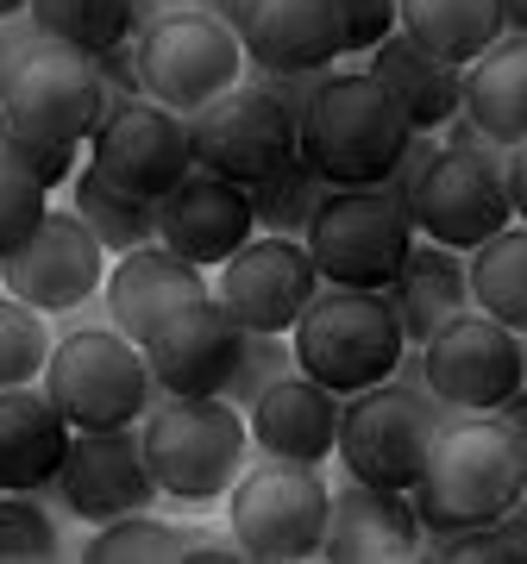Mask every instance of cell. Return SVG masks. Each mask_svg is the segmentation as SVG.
<instances>
[{
    "mask_svg": "<svg viewBox=\"0 0 527 564\" xmlns=\"http://www.w3.org/2000/svg\"><path fill=\"white\" fill-rule=\"evenodd\" d=\"M527 496V458L503 414H459L433 433L421 484L408 502L421 514V533H459V527L503 521L508 508Z\"/></svg>",
    "mask_w": 527,
    "mask_h": 564,
    "instance_id": "obj_1",
    "label": "cell"
},
{
    "mask_svg": "<svg viewBox=\"0 0 527 564\" xmlns=\"http://www.w3.org/2000/svg\"><path fill=\"white\" fill-rule=\"evenodd\" d=\"M408 139L415 126L370 69H333L314 107L302 113V158L326 176V188L389 182Z\"/></svg>",
    "mask_w": 527,
    "mask_h": 564,
    "instance_id": "obj_2",
    "label": "cell"
},
{
    "mask_svg": "<svg viewBox=\"0 0 527 564\" xmlns=\"http://www.w3.org/2000/svg\"><path fill=\"white\" fill-rule=\"evenodd\" d=\"M144 464L170 502H221L251 458V426L226 395H163L139 421Z\"/></svg>",
    "mask_w": 527,
    "mask_h": 564,
    "instance_id": "obj_3",
    "label": "cell"
},
{
    "mask_svg": "<svg viewBox=\"0 0 527 564\" xmlns=\"http://www.w3.org/2000/svg\"><path fill=\"white\" fill-rule=\"evenodd\" d=\"M289 345H295V370H308L333 395L389 383L408 351L402 321H396L384 289H340V282H321V295L295 321Z\"/></svg>",
    "mask_w": 527,
    "mask_h": 564,
    "instance_id": "obj_4",
    "label": "cell"
},
{
    "mask_svg": "<svg viewBox=\"0 0 527 564\" xmlns=\"http://www.w3.org/2000/svg\"><path fill=\"white\" fill-rule=\"evenodd\" d=\"M44 395L63 408V421L76 426V433L139 426L163 402L158 377L144 364V345H132L120 326H69L51 345Z\"/></svg>",
    "mask_w": 527,
    "mask_h": 564,
    "instance_id": "obj_5",
    "label": "cell"
},
{
    "mask_svg": "<svg viewBox=\"0 0 527 564\" xmlns=\"http://www.w3.org/2000/svg\"><path fill=\"white\" fill-rule=\"evenodd\" d=\"M447 421H459V408L427 395V389H402L396 377L345 395V408H340L345 477L384 484V489H415L427 470V452H433V433Z\"/></svg>",
    "mask_w": 527,
    "mask_h": 564,
    "instance_id": "obj_6",
    "label": "cell"
},
{
    "mask_svg": "<svg viewBox=\"0 0 527 564\" xmlns=\"http://www.w3.org/2000/svg\"><path fill=\"white\" fill-rule=\"evenodd\" d=\"M415 220H408V202L389 188V182H370V188H326L321 214L308 226V258L321 270V282H340V289H389L402 258L415 251Z\"/></svg>",
    "mask_w": 527,
    "mask_h": 564,
    "instance_id": "obj_7",
    "label": "cell"
},
{
    "mask_svg": "<svg viewBox=\"0 0 527 564\" xmlns=\"http://www.w3.org/2000/svg\"><path fill=\"white\" fill-rule=\"evenodd\" d=\"M326 502H333V489H326L321 464H289V458L245 464L239 484L226 489L233 533H239L245 558H258V564L321 558Z\"/></svg>",
    "mask_w": 527,
    "mask_h": 564,
    "instance_id": "obj_8",
    "label": "cell"
},
{
    "mask_svg": "<svg viewBox=\"0 0 527 564\" xmlns=\"http://www.w3.org/2000/svg\"><path fill=\"white\" fill-rule=\"evenodd\" d=\"M107 82L95 69L88 51H69V44H32L13 57V82H7V101H0V120L32 132V139L51 144H88L95 126L107 120Z\"/></svg>",
    "mask_w": 527,
    "mask_h": 564,
    "instance_id": "obj_9",
    "label": "cell"
},
{
    "mask_svg": "<svg viewBox=\"0 0 527 564\" xmlns=\"http://www.w3.org/2000/svg\"><path fill=\"white\" fill-rule=\"evenodd\" d=\"M139 76H144V95L151 101L189 120L214 95L239 88L245 44L221 20H207L202 7H189V13H170L151 32H139Z\"/></svg>",
    "mask_w": 527,
    "mask_h": 564,
    "instance_id": "obj_10",
    "label": "cell"
},
{
    "mask_svg": "<svg viewBox=\"0 0 527 564\" xmlns=\"http://www.w3.org/2000/svg\"><path fill=\"white\" fill-rule=\"evenodd\" d=\"M189 144H195V170H214V176L251 188L302 151V126L264 88L239 82V88H226V95H214L207 107L189 113Z\"/></svg>",
    "mask_w": 527,
    "mask_h": 564,
    "instance_id": "obj_11",
    "label": "cell"
},
{
    "mask_svg": "<svg viewBox=\"0 0 527 564\" xmlns=\"http://www.w3.org/2000/svg\"><path fill=\"white\" fill-rule=\"evenodd\" d=\"M408 202V220L415 232L433 245H447V251H477L490 232H503L515 220V202H508V182L503 170H490V163L465 158V151H433L421 176L402 188Z\"/></svg>",
    "mask_w": 527,
    "mask_h": 564,
    "instance_id": "obj_12",
    "label": "cell"
},
{
    "mask_svg": "<svg viewBox=\"0 0 527 564\" xmlns=\"http://www.w3.org/2000/svg\"><path fill=\"white\" fill-rule=\"evenodd\" d=\"M314 295H321V270L308 258V245L283 232H251L221 263V282H214V302L245 333H295Z\"/></svg>",
    "mask_w": 527,
    "mask_h": 564,
    "instance_id": "obj_13",
    "label": "cell"
},
{
    "mask_svg": "<svg viewBox=\"0 0 527 564\" xmlns=\"http://www.w3.org/2000/svg\"><path fill=\"white\" fill-rule=\"evenodd\" d=\"M427 358V389L452 402L459 414H496V408L527 383L521 377V333H508L503 321H490L477 307H465L459 321H447L421 345Z\"/></svg>",
    "mask_w": 527,
    "mask_h": 564,
    "instance_id": "obj_14",
    "label": "cell"
},
{
    "mask_svg": "<svg viewBox=\"0 0 527 564\" xmlns=\"http://www.w3.org/2000/svg\"><path fill=\"white\" fill-rule=\"evenodd\" d=\"M101 282H107V245L82 226L76 207H51L39 232L0 258V289L32 302L39 314H76L82 302L101 295Z\"/></svg>",
    "mask_w": 527,
    "mask_h": 564,
    "instance_id": "obj_15",
    "label": "cell"
},
{
    "mask_svg": "<svg viewBox=\"0 0 527 564\" xmlns=\"http://www.w3.org/2000/svg\"><path fill=\"white\" fill-rule=\"evenodd\" d=\"M88 163L101 170L114 188L163 202L176 182L195 170V144H189V120L158 101H114L107 120L88 139Z\"/></svg>",
    "mask_w": 527,
    "mask_h": 564,
    "instance_id": "obj_16",
    "label": "cell"
},
{
    "mask_svg": "<svg viewBox=\"0 0 527 564\" xmlns=\"http://www.w3.org/2000/svg\"><path fill=\"white\" fill-rule=\"evenodd\" d=\"M57 496L63 508L88 527H107L120 514H144L163 502L158 477L144 464L139 426H101V433H76L57 464Z\"/></svg>",
    "mask_w": 527,
    "mask_h": 564,
    "instance_id": "obj_17",
    "label": "cell"
},
{
    "mask_svg": "<svg viewBox=\"0 0 527 564\" xmlns=\"http://www.w3.org/2000/svg\"><path fill=\"white\" fill-rule=\"evenodd\" d=\"M251 232H258L251 188L214 176V170H189V176L158 202V245H170V251L189 258L195 270H221Z\"/></svg>",
    "mask_w": 527,
    "mask_h": 564,
    "instance_id": "obj_18",
    "label": "cell"
},
{
    "mask_svg": "<svg viewBox=\"0 0 527 564\" xmlns=\"http://www.w3.org/2000/svg\"><path fill=\"white\" fill-rule=\"evenodd\" d=\"M239 339H245V326L207 295V302L176 307L144 339V364H151L163 395H221L233 364H239Z\"/></svg>",
    "mask_w": 527,
    "mask_h": 564,
    "instance_id": "obj_19",
    "label": "cell"
},
{
    "mask_svg": "<svg viewBox=\"0 0 527 564\" xmlns=\"http://www.w3.org/2000/svg\"><path fill=\"white\" fill-rule=\"evenodd\" d=\"M321 558L333 564H384V558H421V514L408 502V489L358 484L345 477L326 502Z\"/></svg>",
    "mask_w": 527,
    "mask_h": 564,
    "instance_id": "obj_20",
    "label": "cell"
},
{
    "mask_svg": "<svg viewBox=\"0 0 527 564\" xmlns=\"http://www.w3.org/2000/svg\"><path fill=\"white\" fill-rule=\"evenodd\" d=\"M189 302H207V276L158 239L139 245V251H126L101 282L107 326H120L132 345H144L176 307H189Z\"/></svg>",
    "mask_w": 527,
    "mask_h": 564,
    "instance_id": "obj_21",
    "label": "cell"
},
{
    "mask_svg": "<svg viewBox=\"0 0 527 564\" xmlns=\"http://www.w3.org/2000/svg\"><path fill=\"white\" fill-rule=\"evenodd\" d=\"M340 408H345V395L314 383L308 370H289L283 383H270L258 402L245 408V426H251V445L264 458L326 464L340 452Z\"/></svg>",
    "mask_w": 527,
    "mask_h": 564,
    "instance_id": "obj_22",
    "label": "cell"
},
{
    "mask_svg": "<svg viewBox=\"0 0 527 564\" xmlns=\"http://www.w3.org/2000/svg\"><path fill=\"white\" fill-rule=\"evenodd\" d=\"M239 44L258 69H340L345 25L333 0H258Z\"/></svg>",
    "mask_w": 527,
    "mask_h": 564,
    "instance_id": "obj_23",
    "label": "cell"
},
{
    "mask_svg": "<svg viewBox=\"0 0 527 564\" xmlns=\"http://www.w3.org/2000/svg\"><path fill=\"white\" fill-rule=\"evenodd\" d=\"M76 440V426L63 421V408L44 389H0V489H32L57 484V464Z\"/></svg>",
    "mask_w": 527,
    "mask_h": 564,
    "instance_id": "obj_24",
    "label": "cell"
},
{
    "mask_svg": "<svg viewBox=\"0 0 527 564\" xmlns=\"http://www.w3.org/2000/svg\"><path fill=\"white\" fill-rule=\"evenodd\" d=\"M365 69L384 82L389 95H396V107L408 113V126H415V132H440L452 113H465V69H459V63H447V57H433L427 44L408 39L402 25H396V32L370 51Z\"/></svg>",
    "mask_w": 527,
    "mask_h": 564,
    "instance_id": "obj_25",
    "label": "cell"
},
{
    "mask_svg": "<svg viewBox=\"0 0 527 564\" xmlns=\"http://www.w3.org/2000/svg\"><path fill=\"white\" fill-rule=\"evenodd\" d=\"M389 307H396V321H402V339L408 345H427L447 321H459L471 307V270L459 251L433 239H415V251L402 258L396 282L384 289Z\"/></svg>",
    "mask_w": 527,
    "mask_h": 564,
    "instance_id": "obj_26",
    "label": "cell"
},
{
    "mask_svg": "<svg viewBox=\"0 0 527 564\" xmlns=\"http://www.w3.org/2000/svg\"><path fill=\"white\" fill-rule=\"evenodd\" d=\"M465 120L496 144H527V39L503 32L477 63H465Z\"/></svg>",
    "mask_w": 527,
    "mask_h": 564,
    "instance_id": "obj_27",
    "label": "cell"
},
{
    "mask_svg": "<svg viewBox=\"0 0 527 564\" xmlns=\"http://www.w3.org/2000/svg\"><path fill=\"white\" fill-rule=\"evenodd\" d=\"M402 13V32L415 44H427L433 57L447 63H477L490 44L503 39V0H396Z\"/></svg>",
    "mask_w": 527,
    "mask_h": 564,
    "instance_id": "obj_28",
    "label": "cell"
},
{
    "mask_svg": "<svg viewBox=\"0 0 527 564\" xmlns=\"http://www.w3.org/2000/svg\"><path fill=\"white\" fill-rule=\"evenodd\" d=\"M471 307L503 321L508 333H527V226L508 220L471 251Z\"/></svg>",
    "mask_w": 527,
    "mask_h": 564,
    "instance_id": "obj_29",
    "label": "cell"
},
{
    "mask_svg": "<svg viewBox=\"0 0 527 564\" xmlns=\"http://www.w3.org/2000/svg\"><path fill=\"white\" fill-rule=\"evenodd\" d=\"M69 207H76L82 226H88L107 251H120V258L158 239V202L114 188L95 163H82V170H76V182H69Z\"/></svg>",
    "mask_w": 527,
    "mask_h": 564,
    "instance_id": "obj_30",
    "label": "cell"
},
{
    "mask_svg": "<svg viewBox=\"0 0 527 564\" xmlns=\"http://www.w3.org/2000/svg\"><path fill=\"white\" fill-rule=\"evenodd\" d=\"M326 202V176L295 151L283 170H270L264 182H251V214H258V232H283V239H308V226Z\"/></svg>",
    "mask_w": 527,
    "mask_h": 564,
    "instance_id": "obj_31",
    "label": "cell"
},
{
    "mask_svg": "<svg viewBox=\"0 0 527 564\" xmlns=\"http://www.w3.org/2000/svg\"><path fill=\"white\" fill-rule=\"evenodd\" d=\"M32 20L51 44L101 57L132 39V0H32Z\"/></svg>",
    "mask_w": 527,
    "mask_h": 564,
    "instance_id": "obj_32",
    "label": "cell"
},
{
    "mask_svg": "<svg viewBox=\"0 0 527 564\" xmlns=\"http://www.w3.org/2000/svg\"><path fill=\"white\" fill-rule=\"evenodd\" d=\"M88 564H163V558H183V527L158 521L151 508L144 514H120V521L95 527V540L82 545Z\"/></svg>",
    "mask_w": 527,
    "mask_h": 564,
    "instance_id": "obj_33",
    "label": "cell"
},
{
    "mask_svg": "<svg viewBox=\"0 0 527 564\" xmlns=\"http://www.w3.org/2000/svg\"><path fill=\"white\" fill-rule=\"evenodd\" d=\"M51 326L32 302L20 295H0V389H25L44 377V364H51Z\"/></svg>",
    "mask_w": 527,
    "mask_h": 564,
    "instance_id": "obj_34",
    "label": "cell"
},
{
    "mask_svg": "<svg viewBox=\"0 0 527 564\" xmlns=\"http://www.w3.org/2000/svg\"><path fill=\"white\" fill-rule=\"evenodd\" d=\"M289 370H295V345H289V333H245L239 339V364H233V377H226V402L239 408H251L264 395L270 383H283Z\"/></svg>",
    "mask_w": 527,
    "mask_h": 564,
    "instance_id": "obj_35",
    "label": "cell"
},
{
    "mask_svg": "<svg viewBox=\"0 0 527 564\" xmlns=\"http://www.w3.org/2000/svg\"><path fill=\"white\" fill-rule=\"evenodd\" d=\"M57 558V521L32 502V489H0V564Z\"/></svg>",
    "mask_w": 527,
    "mask_h": 564,
    "instance_id": "obj_36",
    "label": "cell"
},
{
    "mask_svg": "<svg viewBox=\"0 0 527 564\" xmlns=\"http://www.w3.org/2000/svg\"><path fill=\"white\" fill-rule=\"evenodd\" d=\"M44 214H51V188H44L39 176H25L20 163L0 158V258L20 251V245L44 226Z\"/></svg>",
    "mask_w": 527,
    "mask_h": 564,
    "instance_id": "obj_37",
    "label": "cell"
},
{
    "mask_svg": "<svg viewBox=\"0 0 527 564\" xmlns=\"http://www.w3.org/2000/svg\"><path fill=\"white\" fill-rule=\"evenodd\" d=\"M0 158L20 163L25 176H39L44 188H69L82 170V144H51V139H32V132H20V126L0 120Z\"/></svg>",
    "mask_w": 527,
    "mask_h": 564,
    "instance_id": "obj_38",
    "label": "cell"
},
{
    "mask_svg": "<svg viewBox=\"0 0 527 564\" xmlns=\"http://www.w3.org/2000/svg\"><path fill=\"white\" fill-rule=\"evenodd\" d=\"M326 76H333V69H258V63H245V76H239V82L264 88V95H270V101L289 113V120L302 126V113L314 107V95L326 88Z\"/></svg>",
    "mask_w": 527,
    "mask_h": 564,
    "instance_id": "obj_39",
    "label": "cell"
},
{
    "mask_svg": "<svg viewBox=\"0 0 527 564\" xmlns=\"http://www.w3.org/2000/svg\"><path fill=\"white\" fill-rule=\"evenodd\" d=\"M333 13H340V25H345V51H365V57L402 25L396 0H333Z\"/></svg>",
    "mask_w": 527,
    "mask_h": 564,
    "instance_id": "obj_40",
    "label": "cell"
},
{
    "mask_svg": "<svg viewBox=\"0 0 527 564\" xmlns=\"http://www.w3.org/2000/svg\"><path fill=\"white\" fill-rule=\"evenodd\" d=\"M95 69H101V82H107V101H151V95H144V76H139V39L101 51Z\"/></svg>",
    "mask_w": 527,
    "mask_h": 564,
    "instance_id": "obj_41",
    "label": "cell"
},
{
    "mask_svg": "<svg viewBox=\"0 0 527 564\" xmlns=\"http://www.w3.org/2000/svg\"><path fill=\"white\" fill-rule=\"evenodd\" d=\"M440 144H447V151H465V158H477V163H490V170H503V182H508V151H515V144H496L477 120L452 113V120L440 126Z\"/></svg>",
    "mask_w": 527,
    "mask_h": 564,
    "instance_id": "obj_42",
    "label": "cell"
},
{
    "mask_svg": "<svg viewBox=\"0 0 527 564\" xmlns=\"http://www.w3.org/2000/svg\"><path fill=\"white\" fill-rule=\"evenodd\" d=\"M245 545L239 533L226 527V533H214V527H183V564H239Z\"/></svg>",
    "mask_w": 527,
    "mask_h": 564,
    "instance_id": "obj_43",
    "label": "cell"
},
{
    "mask_svg": "<svg viewBox=\"0 0 527 564\" xmlns=\"http://www.w3.org/2000/svg\"><path fill=\"white\" fill-rule=\"evenodd\" d=\"M195 0H132V39L139 32H151L158 20H170V13H189Z\"/></svg>",
    "mask_w": 527,
    "mask_h": 564,
    "instance_id": "obj_44",
    "label": "cell"
},
{
    "mask_svg": "<svg viewBox=\"0 0 527 564\" xmlns=\"http://www.w3.org/2000/svg\"><path fill=\"white\" fill-rule=\"evenodd\" d=\"M195 7H202L207 20H221L226 32H245V20H251V7H258V0H195Z\"/></svg>",
    "mask_w": 527,
    "mask_h": 564,
    "instance_id": "obj_45",
    "label": "cell"
},
{
    "mask_svg": "<svg viewBox=\"0 0 527 564\" xmlns=\"http://www.w3.org/2000/svg\"><path fill=\"white\" fill-rule=\"evenodd\" d=\"M508 202H515V220L527 226V144L508 151Z\"/></svg>",
    "mask_w": 527,
    "mask_h": 564,
    "instance_id": "obj_46",
    "label": "cell"
},
{
    "mask_svg": "<svg viewBox=\"0 0 527 564\" xmlns=\"http://www.w3.org/2000/svg\"><path fill=\"white\" fill-rule=\"evenodd\" d=\"M496 414L508 421V433H515V445H521V458H527V383L515 389V395H508V402L496 408Z\"/></svg>",
    "mask_w": 527,
    "mask_h": 564,
    "instance_id": "obj_47",
    "label": "cell"
},
{
    "mask_svg": "<svg viewBox=\"0 0 527 564\" xmlns=\"http://www.w3.org/2000/svg\"><path fill=\"white\" fill-rule=\"evenodd\" d=\"M503 25L508 39H527V0H503Z\"/></svg>",
    "mask_w": 527,
    "mask_h": 564,
    "instance_id": "obj_48",
    "label": "cell"
},
{
    "mask_svg": "<svg viewBox=\"0 0 527 564\" xmlns=\"http://www.w3.org/2000/svg\"><path fill=\"white\" fill-rule=\"evenodd\" d=\"M13 57H20V51H13L7 32H0V101H7V82H13Z\"/></svg>",
    "mask_w": 527,
    "mask_h": 564,
    "instance_id": "obj_49",
    "label": "cell"
},
{
    "mask_svg": "<svg viewBox=\"0 0 527 564\" xmlns=\"http://www.w3.org/2000/svg\"><path fill=\"white\" fill-rule=\"evenodd\" d=\"M13 13H32V0H0V20H13Z\"/></svg>",
    "mask_w": 527,
    "mask_h": 564,
    "instance_id": "obj_50",
    "label": "cell"
},
{
    "mask_svg": "<svg viewBox=\"0 0 527 564\" xmlns=\"http://www.w3.org/2000/svg\"><path fill=\"white\" fill-rule=\"evenodd\" d=\"M521 377H527V333H521Z\"/></svg>",
    "mask_w": 527,
    "mask_h": 564,
    "instance_id": "obj_51",
    "label": "cell"
}]
</instances>
